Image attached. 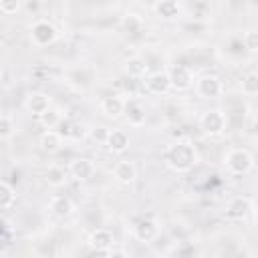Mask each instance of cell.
Listing matches in <instances>:
<instances>
[{
  "label": "cell",
  "mask_w": 258,
  "mask_h": 258,
  "mask_svg": "<svg viewBox=\"0 0 258 258\" xmlns=\"http://www.w3.org/2000/svg\"><path fill=\"white\" fill-rule=\"evenodd\" d=\"M194 87H196L198 97L208 99V101L210 99H218L222 95V91H224V85H222L218 75H202V77L196 79Z\"/></svg>",
  "instance_id": "5"
},
{
  "label": "cell",
  "mask_w": 258,
  "mask_h": 258,
  "mask_svg": "<svg viewBox=\"0 0 258 258\" xmlns=\"http://www.w3.org/2000/svg\"><path fill=\"white\" fill-rule=\"evenodd\" d=\"M181 10H183V6L175 0H159L153 4V12L161 20H175L181 16Z\"/></svg>",
  "instance_id": "16"
},
{
  "label": "cell",
  "mask_w": 258,
  "mask_h": 258,
  "mask_svg": "<svg viewBox=\"0 0 258 258\" xmlns=\"http://www.w3.org/2000/svg\"><path fill=\"white\" fill-rule=\"evenodd\" d=\"M20 10V0H0V12L10 16Z\"/></svg>",
  "instance_id": "27"
},
{
  "label": "cell",
  "mask_w": 258,
  "mask_h": 258,
  "mask_svg": "<svg viewBox=\"0 0 258 258\" xmlns=\"http://www.w3.org/2000/svg\"><path fill=\"white\" fill-rule=\"evenodd\" d=\"M87 244L91 250L95 252H109L113 250V244H115V238H113V232L105 230V228H97L89 234L87 238Z\"/></svg>",
  "instance_id": "9"
},
{
  "label": "cell",
  "mask_w": 258,
  "mask_h": 258,
  "mask_svg": "<svg viewBox=\"0 0 258 258\" xmlns=\"http://www.w3.org/2000/svg\"><path fill=\"white\" fill-rule=\"evenodd\" d=\"M167 75H169V85H171L173 91H187V89H191V85H194V75H191V71H189L187 67H183V64L173 67Z\"/></svg>",
  "instance_id": "10"
},
{
  "label": "cell",
  "mask_w": 258,
  "mask_h": 258,
  "mask_svg": "<svg viewBox=\"0 0 258 258\" xmlns=\"http://www.w3.org/2000/svg\"><path fill=\"white\" fill-rule=\"evenodd\" d=\"M105 145H107V149L111 153H117V155L125 153L129 149V135H127V131H123V129H109Z\"/></svg>",
  "instance_id": "14"
},
{
  "label": "cell",
  "mask_w": 258,
  "mask_h": 258,
  "mask_svg": "<svg viewBox=\"0 0 258 258\" xmlns=\"http://www.w3.org/2000/svg\"><path fill=\"white\" fill-rule=\"evenodd\" d=\"M242 44L248 52H252V54L258 52V32L256 30H246L242 34Z\"/></svg>",
  "instance_id": "24"
},
{
  "label": "cell",
  "mask_w": 258,
  "mask_h": 258,
  "mask_svg": "<svg viewBox=\"0 0 258 258\" xmlns=\"http://www.w3.org/2000/svg\"><path fill=\"white\" fill-rule=\"evenodd\" d=\"M28 32H30V40H32L34 46H48V44H52V42L56 40V36H58L56 26H54L48 18H38V20H34V22L30 24Z\"/></svg>",
  "instance_id": "3"
},
{
  "label": "cell",
  "mask_w": 258,
  "mask_h": 258,
  "mask_svg": "<svg viewBox=\"0 0 258 258\" xmlns=\"http://www.w3.org/2000/svg\"><path fill=\"white\" fill-rule=\"evenodd\" d=\"M107 258H129L125 250H109L107 252Z\"/></svg>",
  "instance_id": "30"
},
{
  "label": "cell",
  "mask_w": 258,
  "mask_h": 258,
  "mask_svg": "<svg viewBox=\"0 0 258 258\" xmlns=\"http://www.w3.org/2000/svg\"><path fill=\"white\" fill-rule=\"evenodd\" d=\"M123 115L127 117V123H129L131 127H141V125H145V121H147V113H145L143 105H139V103H135V101L125 103V113H123Z\"/></svg>",
  "instance_id": "19"
},
{
  "label": "cell",
  "mask_w": 258,
  "mask_h": 258,
  "mask_svg": "<svg viewBox=\"0 0 258 258\" xmlns=\"http://www.w3.org/2000/svg\"><path fill=\"white\" fill-rule=\"evenodd\" d=\"M38 145L44 153H56L62 147V137L56 131H44L38 139Z\"/></svg>",
  "instance_id": "20"
},
{
  "label": "cell",
  "mask_w": 258,
  "mask_h": 258,
  "mask_svg": "<svg viewBox=\"0 0 258 258\" xmlns=\"http://www.w3.org/2000/svg\"><path fill=\"white\" fill-rule=\"evenodd\" d=\"M133 236L139 242H153L159 236V224L153 218H143L133 226Z\"/></svg>",
  "instance_id": "13"
},
{
  "label": "cell",
  "mask_w": 258,
  "mask_h": 258,
  "mask_svg": "<svg viewBox=\"0 0 258 258\" xmlns=\"http://www.w3.org/2000/svg\"><path fill=\"white\" fill-rule=\"evenodd\" d=\"M125 99L119 95H107L101 99L99 103V111L107 117V119H119L125 113Z\"/></svg>",
  "instance_id": "12"
},
{
  "label": "cell",
  "mask_w": 258,
  "mask_h": 258,
  "mask_svg": "<svg viewBox=\"0 0 258 258\" xmlns=\"http://www.w3.org/2000/svg\"><path fill=\"white\" fill-rule=\"evenodd\" d=\"M48 208H50L52 216H56V218H60V220L73 216V212H75V204H73V200H71L69 196H54V198L50 200Z\"/></svg>",
  "instance_id": "17"
},
{
  "label": "cell",
  "mask_w": 258,
  "mask_h": 258,
  "mask_svg": "<svg viewBox=\"0 0 258 258\" xmlns=\"http://www.w3.org/2000/svg\"><path fill=\"white\" fill-rule=\"evenodd\" d=\"M242 93L244 95H256L258 93V75L250 73L242 79Z\"/></svg>",
  "instance_id": "25"
},
{
  "label": "cell",
  "mask_w": 258,
  "mask_h": 258,
  "mask_svg": "<svg viewBox=\"0 0 258 258\" xmlns=\"http://www.w3.org/2000/svg\"><path fill=\"white\" fill-rule=\"evenodd\" d=\"M226 115L220 111V109H206L202 115H200V127L206 135L210 137H218L226 131Z\"/></svg>",
  "instance_id": "4"
},
{
  "label": "cell",
  "mask_w": 258,
  "mask_h": 258,
  "mask_svg": "<svg viewBox=\"0 0 258 258\" xmlns=\"http://www.w3.org/2000/svg\"><path fill=\"white\" fill-rule=\"evenodd\" d=\"M252 210H254L252 198H248V196H238V198H234V200L228 202V206H226V216L232 218V220H246V218L252 214Z\"/></svg>",
  "instance_id": "7"
},
{
  "label": "cell",
  "mask_w": 258,
  "mask_h": 258,
  "mask_svg": "<svg viewBox=\"0 0 258 258\" xmlns=\"http://www.w3.org/2000/svg\"><path fill=\"white\" fill-rule=\"evenodd\" d=\"M0 157H2V151H0Z\"/></svg>",
  "instance_id": "32"
},
{
  "label": "cell",
  "mask_w": 258,
  "mask_h": 258,
  "mask_svg": "<svg viewBox=\"0 0 258 258\" xmlns=\"http://www.w3.org/2000/svg\"><path fill=\"white\" fill-rule=\"evenodd\" d=\"M113 177H115V181H119V183H123V185L133 183L135 177H137V167H135V163L129 161V159L117 161L115 167H113Z\"/></svg>",
  "instance_id": "15"
},
{
  "label": "cell",
  "mask_w": 258,
  "mask_h": 258,
  "mask_svg": "<svg viewBox=\"0 0 258 258\" xmlns=\"http://www.w3.org/2000/svg\"><path fill=\"white\" fill-rule=\"evenodd\" d=\"M2 75H4V73H2V67H0V83H2Z\"/></svg>",
  "instance_id": "31"
},
{
  "label": "cell",
  "mask_w": 258,
  "mask_h": 258,
  "mask_svg": "<svg viewBox=\"0 0 258 258\" xmlns=\"http://www.w3.org/2000/svg\"><path fill=\"white\" fill-rule=\"evenodd\" d=\"M38 121H40V125L46 129V131H56V127L60 125V121H62V115H60V111H56V109H48L46 113H42L40 117H38Z\"/></svg>",
  "instance_id": "22"
},
{
  "label": "cell",
  "mask_w": 258,
  "mask_h": 258,
  "mask_svg": "<svg viewBox=\"0 0 258 258\" xmlns=\"http://www.w3.org/2000/svg\"><path fill=\"white\" fill-rule=\"evenodd\" d=\"M147 69L149 67H147L145 58H141V56H129L123 62V71L131 79H145L147 77Z\"/></svg>",
  "instance_id": "18"
},
{
  "label": "cell",
  "mask_w": 258,
  "mask_h": 258,
  "mask_svg": "<svg viewBox=\"0 0 258 258\" xmlns=\"http://www.w3.org/2000/svg\"><path fill=\"white\" fill-rule=\"evenodd\" d=\"M145 91L151 93V95H165L171 91V85H169V75L167 71H155V73H147L145 81Z\"/></svg>",
  "instance_id": "6"
},
{
  "label": "cell",
  "mask_w": 258,
  "mask_h": 258,
  "mask_svg": "<svg viewBox=\"0 0 258 258\" xmlns=\"http://www.w3.org/2000/svg\"><path fill=\"white\" fill-rule=\"evenodd\" d=\"M14 133V121L8 115H0V141L10 139Z\"/></svg>",
  "instance_id": "26"
},
{
  "label": "cell",
  "mask_w": 258,
  "mask_h": 258,
  "mask_svg": "<svg viewBox=\"0 0 258 258\" xmlns=\"http://www.w3.org/2000/svg\"><path fill=\"white\" fill-rule=\"evenodd\" d=\"M200 155L189 141H173L163 149V163L175 173H187L196 167Z\"/></svg>",
  "instance_id": "1"
},
{
  "label": "cell",
  "mask_w": 258,
  "mask_h": 258,
  "mask_svg": "<svg viewBox=\"0 0 258 258\" xmlns=\"http://www.w3.org/2000/svg\"><path fill=\"white\" fill-rule=\"evenodd\" d=\"M89 135H91V139H93V141H99V143H103V145H105L107 135H109V129H107V127H103V125H97V127H93V129L89 131Z\"/></svg>",
  "instance_id": "28"
},
{
  "label": "cell",
  "mask_w": 258,
  "mask_h": 258,
  "mask_svg": "<svg viewBox=\"0 0 258 258\" xmlns=\"http://www.w3.org/2000/svg\"><path fill=\"white\" fill-rule=\"evenodd\" d=\"M14 204V189L10 183L0 181V210H6Z\"/></svg>",
  "instance_id": "23"
},
{
  "label": "cell",
  "mask_w": 258,
  "mask_h": 258,
  "mask_svg": "<svg viewBox=\"0 0 258 258\" xmlns=\"http://www.w3.org/2000/svg\"><path fill=\"white\" fill-rule=\"evenodd\" d=\"M44 179H46V183L50 187H62L67 183V179H69V171L64 167H60V165H48V169L44 173Z\"/></svg>",
  "instance_id": "21"
},
{
  "label": "cell",
  "mask_w": 258,
  "mask_h": 258,
  "mask_svg": "<svg viewBox=\"0 0 258 258\" xmlns=\"http://www.w3.org/2000/svg\"><path fill=\"white\" fill-rule=\"evenodd\" d=\"M224 163H226V169L230 173H234V175H246L254 167V155L246 147H234V149H230L226 153Z\"/></svg>",
  "instance_id": "2"
},
{
  "label": "cell",
  "mask_w": 258,
  "mask_h": 258,
  "mask_svg": "<svg viewBox=\"0 0 258 258\" xmlns=\"http://www.w3.org/2000/svg\"><path fill=\"white\" fill-rule=\"evenodd\" d=\"M50 105H52L50 97H48L46 93H42V91L30 93V95L26 97V101H24V109H26L30 115H34V117H40L42 113H46V111L50 109Z\"/></svg>",
  "instance_id": "11"
},
{
  "label": "cell",
  "mask_w": 258,
  "mask_h": 258,
  "mask_svg": "<svg viewBox=\"0 0 258 258\" xmlns=\"http://www.w3.org/2000/svg\"><path fill=\"white\" fill-rule=\"evenodd\" d=\"M123 26H125L129 32L139 30V28H141V18H139L137 14H127V16H123Z\"/></svg>",
  "instance_id": "29"
},
{
  "label": "cell",
  "mask_w": 258,
  "mask_h": 258,
  "mask_svg": "<svg viewBox=\"0 0 258 258\" xmlns=\"http://www.w3.org/2000/svg\"><path fill=\"white\" fill-rule=\"evenodd\" d=\"M69 175L77 181H87L95 175V163L93 159L89 157H75L71 163H69Z\"/></svg>",
  "instance_id": "8"
}]
</instances>
